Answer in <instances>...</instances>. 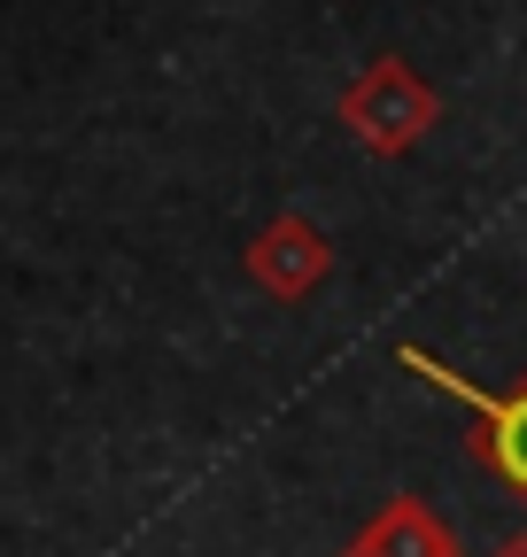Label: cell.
Instances as JSON below:
<instances>
[{
  "label": "cell",
  "mask_w": 527,
  "mask_h": 557,
  "mask_svg": "<svg viewBox=\"0 0 527 557\" xmlns=\"http://www.w3.org/2000/svg\"><path fill=\"white\" fill-rule=\"evenodd\" d=\"M434 124H442V94L419 78V70H412L404 54H380V62H365L357 78L342 86V132L357 139L365 156H380V163L412 156Z\"/></svg>",
  "instance_id": "1"
},
{
  "label": "cell",
  "mask_w": 527,
  "mask_h": 557,
  "mask_svg": "<svg viewBox=\"0 0 527 557\" xmlns=\"http://www.w3.org/2000/svg\"><path fill=\"white\" fill-rule=\"evenodd\" d=\"M395 364L404 372H419L427 387H442L450 403H466L474 418H481V434H474V457L512 487V496L527 504V372L512 380V387H481V380H466V372H450L442 357H427L419 341H404L395 348Z\"/></svg>",
  "instance_id": "2"
},
{
  "label": "cell",
  "mask_w": 527,
  "mask_h": 557,
  "mask_svg": "<svg viewBox=\"0 0 527 557\" xmlns=\"http://www.w3.org/2000/svg\"><path fill=\"white\" fill-rule=\"evenodd\" d=\"M497 557H527V534H512V542H504V549H497Z\"/></svg>",
  "instance_id": "5"
},
{
  "label": "cell",
  "mask_w": 527,
  "mask_h": 557,
  "mask_svg": "<svg viewBox=\"0 0 527 557\" xmlns=\"http://www.w3.org/2000/svg\"><path fill=\"white\" fill-rule=\"evenodd\" d=\"M241 271L272 302H303V295H318L326 278H334V240H326L303 209H287V218H272V225L241 248Z\"/></svg>",
  "instance_id": "3"
},
{
  "label": "cell",
  "mask_w": 527,
  "mask_h": 557,
  "mask_svg": "<svg viewBox=\"0 0 527 557\" xmlns=\"http://www.w3.org/2000/svg\"><path fill=\"white\" fill-rule=\"evenodd\" d=\"M342 557H466V549H457L450 519H442L427 496H388V504L357 527V542H350Z\"/></svg>",
  "instance_id": "4"
}]
</instances>
